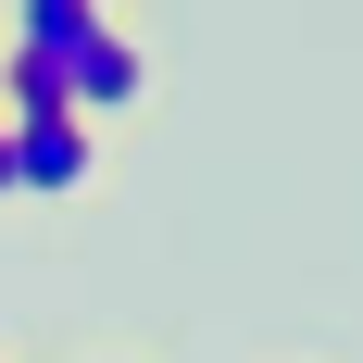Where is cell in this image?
I'll list each match as a JSON object with an SVG mask.
<instances>
[{
	"label": "cell",
	"mask_w": 363,
	"mask_h": 363,
	"mask_svg": "<svg viewBox=\"0 0 363 363\" xmlns=\"http://www.w3.org/2000/svg\"><path fill=\"white\" fill-rule=\"evenodd\" d=\"M150 101H163V50H150V26L101 13L88 63H75V113H88L101 138H125V125H150Z\"/></svg>",
	"instance_id": "cell-1"
},
{
	"label": "cell",
	"mask_w": 363,
	"mask_h": 363,
	"mask_svg": "<svg viewBox=\"0 0 363 363\" xmlns=\"http://www.w3.org/2000/svg\"><path fill=\"white\" fill-rule=\"evenodd\" d=\"M13 138V201H88L113 163V138L88 125V113H26V125H0Z\"/></svg>",
	"instance_id": "cell-2"
},
{
	"label": "cell",
	"mask_w": 363,
	"mask_h": 363,
	"mask_svg": "<svg viewBox=\"0 0 363 363\" xmlns=\"http://www.w3.org/2000/svg\"><path fill=\"white\" fill-rule=\"evenodd\" d=\"M50 363H150L138 338H75V351H50Z\"/></svg>",
	"instance_id": "cell-3"
},
{
	"label": "cell",
	"mask_w": 363,
	"mask_h": 363,
	"mask_svg": "<svg viewBox=\"0 0 363 363\" xmlns=\"http://www.w3.org/2000/svg\"><path fill=\"white\" fill-rule=\"evenodd\" d=\"M0 201H13V138H0Z\"/></svg>",
	"instance_id": "cell-4"
},
{
	"label": "cell",
	"mask_w": 363,
	"mask_h": 363,
	"mask_svg": "<svg viewBox=\"0 0 363 363\" xmlns=\"http://www.w3.org/2000/svg\"><path fill=\"white\" fill-rule=\"evenodd\" d=\"M0 363H26V351H13V338H0Z\"/></svg>",
	"instance_id": "cell-5"
}]
</instances>
